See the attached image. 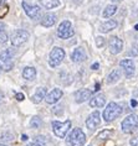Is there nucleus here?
Instances as JSON below:
<instances>
[{"label":"nucleus","mask_w":138,"mask_h":146,"mask_svg":"<svg viewBox=\"0 0 138 146\" xmlns=\"http://www.w3.org/2000/svg\"><path fill=\"white\" fill-rule=\"evenodd\" d=\"M74 35H75V30L72 29V25L68 20H65L59 25V27H57V36L60 38L66 40L72 37Z\"/></svg>","instance_id":"nucleus-5"},{"label":"nucleus","mask_w":138,"mask_h":146,"mask_svg":"<svg viewBox=\"0 0 138 146\" xmlns=\"http://www.w3.org/2000/svg\"><path fill=\"white\" fill-rule=\"evenodd\" d=\"M134 29H136V30H138V25H136V26H134Z\"/></svg>","instance_id":"nucleus-37"},{"label":"nucleus","mask_w":138,"mask_h":146,"mask_svg":"<svg viewBox=\"0 0 138 146\" xmlns=\"http://www.w3.org/2000/svg\"><path fill=\"white\" fill-rule=\"evenodd\" d=\"M108 47H110V52L112 54H118L123 50V41L119 37H116V36H113V37L110 38Z\"/></svg>","instance_id":"nucleus-11"},{"label":"nucleus","mask_w":138,"mask_h":146,"mask_svg":"<svg viewBox=\"0 0 138 146\" xmlns=\"http://www.w3.org/2000/svg\"><path fill=\"white\" fill-rule=\"evenodd\" d=\"M29 37H30V35H29V32L27 31H25V30H16V31H14L13 32V35H11V37H10V41H11V45L13 46H21L23 43H25L29 40Z\"/></svg>","instance_id":"nucleus-7"},{"label":"nucleus","mask_w":138,"mask_h":146,"mask_svg":"<svg viewBox=\"0 0 138 146\" xmlns=\"http://www.w3.org/2000/svg\"><path fill=\"white\" fill-rule=\"evenodd\" d=\"M15 98H16V99L19 100V102H23L25 97H24V94H23V93H16V94H15Z\"/></svg>","instance_id":"nucleus-31"},{"label":"nucleus","mask_w":138,"mask_h":146,"mask_svg":"<svg viewBox=\"0 0 138 146\" xmlns=\"http://www.w3.org/2000/svg\"><path fill=\"white\" fill-rule=\"evenodd\" d=\"M86 58H87V56L85 53V50H83L82 47L75 48L71 53V60H72V62H75V63H82Z\"/></svg>","instance_id":"nucleus-13"},{"label":"nucleus","mask_w":138,"mask_h":146,"mask_svg":"<svg viewBox=\"0 0 138 146\" xmlns=\"http://www.w3.org/2000/svg\"><path fill=\"white\" fill-rule=\"evenodd\" d=\"M71 127V121L67 120L65 123H61V121H52V130H54V134L56 135L57 137L60 139H64L66 136V134L68 133Z\"/></svg>","instance_id":"nucleus-6"},{"label":"nucleus","mask_w":138,"mask_h":146,"mask_svg":"<svg viewBox=\"0 0 138 146\" xmlns=\"http://www.w3.org/2000/svg\"><path fill=\"white\" fill-rule=\"evenodd\" d=\"M56 23V15L52 13H48L41 17V25L44 27H50Z\"/></svg>","instance_id":"nucleus-16"},{"label":"nucleus","mask_w":138,"mask_h":146,"mask_svg":"<svg viewBox=\"0 0 138 146\" xmlns=\"http://www.w3.org/2000/svg\"><path fill=\"white\" fill-rule=\"evenodd\" d=\"M65 58V51L61 47H54L50 52V58H49V64L51 67H57L62 63Z\"/></svg>","instance_id":"nucleus-3"},{"label":"nucleus","mask_w":138,"mask_h":146,"mask_svg":"<svg viewBox=\"0 0 138 146\" xmlns=\"http://www.w3.org/2000/svg\"><path fill=\"white\" fill-rule=\"evenodd\" d=\"M39 1L45 9H55L60 5L59 0H39Z\"/></svg>","instance_id":"nucleus-22"},{"label":"nucleus","mask_w":138,"mask_h":146,"mask_svg":"<svg viewBox=\"0 0 138 146\" xmlns=\"http://www.w3.org/2000/svg\"><path fill=\"white\" fill-rule=\"evenodd\" d=\"M0 98H1V96H0Z\"/></svg>","instance_id":"nucleus-41"},{"label":"nucleus","mask_w":138,"mask_h":146,"mask_svg":"<svg viewBox=\"0 0 138 146\" xmlns=\"http://www.w3.org/2000/svg\"><path fill=\"white\" fill-rule=\"evenodd\" d=\"M0 140H1V141H11L13 140V135H10V134H3Z\"/></svg>","instance_id":"nucleus-29"},{"label":"nucleus","mask_w":138,"mask_h":146,"mask_svg":"<svg viewBox=\"0 0 138 146\" xmlns=\"http://www.w3.org/2000/svg\"><path fill=\"white\" fill-rule=\"evenodd\" d=\"M129 144H131V146H138V133L129 140Z\"/></svg>","instance_id":"nucleus-28"},{"label":"nucleus","mask_w":138,"mask_h":146,"mask_svg":"<svg viewBox=\"0 0 138 146\" xmlns=\"http://www.w3.org/2000/svg\"><path fill=\"white\" fill-rule=\"evenodd\" d=\"M129 56H138V43H133L132 47H131V51L128 52Z\"/></svg>","instance_id":"nucleus-26"},{"label":"nucleus","mask_w":138,"mask_h":146,"mask_svg":"<svg viewBox=\"0 0 138 146\" xmlns=\"http://www.w3.org/2000/svg\"><path fill=\"white\" fill-rule=\"evenodd\" d=\"M21 140H23V141H27L29 140L27 135H23V136H21Z\"/></svg>","instance_id":"nucleus-34"},{"label":"nucleus","mask_w":138,"mask_h":146,"mask_svg":"<svg viewBox=\"0 0 138 146\" xmlns=\"http://www.w3.org/2000/svg\"><path fill=\"white\" fill-rule=\"evenodd\" d=\"M14 50L13 48H8V50H4L0 52V61L6 63V62H11V58L14 56Z\"/></svg>","instance_id":"nucleus-20"},{"label":"nucleus","mask_w":138,"mask_h":146,"mask_svg":"<svg viewBox=\"0 0 138 146\" xmlns=\"http://www.w3.org/2000/svg\"><path fill=\"white\" fill-rule=\"evenodd\" d=\"M9 40L8 31H6V26L4 23H0V43H5Z\"/></svg>","instance_id":"nucleus-23"},{"label":"nucleus","mask_w":138,"mask_h":146,"mask_svg":"<svg viewBox=\"0 0 138 146\" xmlns=\"http://www.w3.org/2000/svg\"><path fill=\"white\" fill-rule=\"evenodd\" d=\"M40 125H41V119H40V116H34L30 121V126L32 129H38Z\"/></svg>","instance_id":"nucleus-25"},{"label":"nucleus","mask_w":138,"mask_h":146,"mask_svg":"<svg viewBox=\"0 0 138 146\" xmlns=\"http://www.w3.org/2000/svg\"><path fill=\"white\" fill-rule=\"evenodd\" d=\"M116 11H117V6L108 5V6H106V9L103 10V17H111L112 15H115Z\"/></svg>","instance_id":"nucleus-24"},{"label":"nucleus","mask_w":138,"mask_h":146,"mask_svg":"<svg viewBox=\"0 0 138 146\" xmlns=\"http://www.w3.org/2000/svg\"><path fill=\"white\" fill-rule=\"evenodd\" d=\"M122 111H123V109H122L121 105L115 103V102H111V103L106 107V109L103 110V113H102L103 120L106 123L113 121L116 118H118V116L122 114Z\"/></svg>","instance_id":"nucleus-1"},{"label":"nucleus","mask_w":138,"mask_h":146,"mask_svg":"<svg viewBox=\"0 0 138 146\" xmlns=\"http://www.w3.org/2000/svg\"><path fill=\"white\" fill-rule=\"evenodd\" d=\"M118 26V23L116 20H107L106 23H103L100 26V31L101 32H110L112 30H115Z\"/></svg>","instance_id":"nucleus-18"},{"label":"nucleus","mask_w":138,"mask_h":146,"mask_svg":"<svg viewBox=\"0 0 138 146\" xmlns=\"http://www.w3.org/2000/svg\"><path fill=\"white\" fill-rule=\"evenodd\" d=\"M46 92H48V89L46 88H44V87H40V88L36 89V92L35 94L32 96V102L36 104H39V103H41V102L45 99V97H46Z\"/></svg>","instance_id":"nucleus-17"},{"label":"nucleus","mask_w":138,"mask_h":146,"mask_svg":"<svg viewBox=\"0 0 138 146\" xmlns=\"http://www.w3.org/2000/svg\"><path fill=\"white\" fill-rule=\"evenodd\" d=\"M61 97H62V90L59 89V88H55V89H52L49 94H46L45 100H46L48 104H55L61 99Z\"/></svg>","instance_id":"nucleus-12"},{"label":"nucleus","mask_w":138,"mask_h":146,"mask_svg":"<svg viewBox=\"0 0 138 146\" xmlns=\"http://www.w3.org/2000/svg\"><path fill=\"white\" fill-rule=\"evenodd\" d=\"M35 142H38V144H40V145L42 146V145L46 144V137L42 136V135H39V136L35 137Z\"/></svg>","instance_id":"nucleus-27"},{"label":"nucleus","mask_w":138,"mask_h":146,"mask_svg":"<svg viewBox=\"0 0 138 146\" xmlns=\"http://www.w3.org/2000/svg\"><path fill=\"white\" fill-rule=\"evenodd\" d=\"M112 1H122V0H112Z\"/></svg>","instance_id":"nucleus-38"},{"label":"nucleus","mask_w":138,"mask_h":146,"mask_svg":"<svg viewBox=\"0 0 138 146\" xmlns=\"http://www.w3.org/2000/svg\"><path fill=\"white\" fill-rule=\"evenodd\" d=\"M100 123H101V114L98 110L92 111L88 115V118L86 119V126L88 127L90 130H95L96 127L100 125Z\"/></svg>","instance_id":"nucleus-9"},{"label":"nucleus","mask_w":138,"mask_h":146,"mask_svg":"<svg viewBox=\"0 0 138 146\" xmlns=\"http://www.w3.org/2000/svg\"><path fill=\"white\" fill-rule=\"evenodd\" d=\"M131 105H132V107H137V102L136 100H131Z\"/></svg>","instance_id":"nucleus-36"},{"label":"nucleus","mask_w":138,"mask_h":146,"mask_svg":"<svg viewBox=\"0 0 138 146\" xmlns=\"http://www.w3.org/2000/svg\"><path fill=\"white\" fill-rule=\"evenodd\" d=\"M105 45V40H103V37H96V46L97 47H102Z\"/></svg>","instance_id":"nucleus-30"},{"label":"nucleus","mask_w":138,"mask_h":146,"mask_svg":"<svg viewBox=\"0 0 138 146\" xmlns=\"http://www.w3.org/2000/svg\"><path fill=\"white\" fill-rule=\"evenodd\" d=\"M119 66L122 67L123 72H125V76L127 78H131L134 76V72H136V66H134L133 60H122L119 62Z\"/></svg>","instance_id":"nucleus-10"},{"label":"nucleus","mask_w":138,"mask_h":146,"mask_svg":"<svg viewBox=\"0 0 138 146\" xmlns=\"http://www.w3.org/2000/svg\"><path fill=\"white\" fill-rule=\"evenodd\" d=\"M121 78V69H113L107 77V84H113Z\"/></svg>","instance_id":"nucleus-21"},{"label":"nucleus","mask_w":138,"mask_h":146,"mask_svg":"<svg viewBox=\"0 0 138 146\" xmlns=\"http://www.w3.org/2000/svg\"><path fill=\"white\" fill-rule=\"evenodd\" d=\"M122 131L125 134H132L138 129V115L136 114H131L128 116H126V119L121 124Z\"/></svg>","instance_id":"nucleus-2"},{"label":"nucleus","mask_w":138,"mask_h":146,"mask_svg":"<svg viewBox=\"0 0 138 146\" xmlns=\"http://www.w3.org/2000/svg\"><path fill=\"white\" fill-rule=\"evenodd\" d=\"M91 96H92V92L90 89H78L75 93V100L76 103H83L87 99H90Z\"/></svg>","instance_id":"nucleus-14"},{"label":"nucleus","mask_w":138,"mask_h":146,"mask_svg":"<svg viewBox=\"0 0 138 146\" xmlns=\"http://www.w3.org/2000/svg\"><path fill=\"white\" fill-rule=\"evenodd\" d=\"M98 68H100V63H97V62L91 66V69H93V71H96V69H98Z\"/></svg>","instance_id":"nucleus-33"},{"label":"nucleus","mask_w":138,"mask_h":146,"mask_svg":"<svg viewBox=\"0 0 138 146\" xmlns=\"http://www.w3.org/2000/svg\"><path fill=\"white\" fill-rule=\"evenodd\" d=\"M105 103H106V97H105V94H102V93L96 94L95 97H92L90 99V105L92 108H102Z\"/></svg>","instance_id":"nucleus-15"},{"label":"nucleus","mask_w":138,"mask_h":146,"mask_svg":"<svg viewBox=\"0 0 138 146\" xmlns=\"http://www.w3.org/2000/svg\"><path fill=\"white\" fill-rule=\"evenodd\" d=\"M108 134H111V131H106V130H105V131H102V133L98 135V139H102L103 136H106V137H107V135H108Z\"/></svg>","instance_id":"nucleus-32"},{"label":"nucleus","mask_w":138,"mask_h":146,"mask_svg":"<svg viewBox=\"0 0 138 146\" xmlns=\"http://www.w3.org/2000/svg\"><path fill=\"white\" fill-rule=\"evenodd\" d=\"M26 146H41V145L38 144V142H31V144H29V145H26Z\"/></svg>","instance_id":"nucleus-35"},{"label":"nucleus","mask_w":138,"mask_h":146,"mask_svg":"<svg viewBox=\"0 0 138 146\" xmlns=\"http://www.w3.org/2000/svg\"><path fill=\"white\" fill-rule=\"evenodd\" d=\"M0 146H8V145H4V144H0Z\"/></svg>","instance_id":"nucleus-39"},{"label":"nucleus","mask_w":138,"mask_h":146,"mask_svg":"<svg viewBox=\"0 0 138 146\" xmlns=\"http://www.w3.org/2000/svg\"><path fill=\"white\" fill-rule=\"evenodd\" d=\"M36 69L34 67H25L23 69V77L26 79V81H34L36 78Z\"/></svg>","instance_id":"nucleus-19"},{"label":"nucleus","mask_w":138,"mask_h":146,"mask_svg":"<svg viewBox=\"0 0 138 146\" xmlns=\"http://www.w3.org/2000/svg\"><path fill=\"white\" fill-rule=\"evenodd\" d=\"M23 9L25 14L30 17L31 20H40L41 19V9L36 5H31L26 1H23Z\"/></svg>","instance_id":"nucleus-8"},{"label":"nucleus","mask_w":138,"mask_h":146,"mask_svg":"<svg viewBox=\"0 0 138 146\" xmlns=\"http://www.w3.org/2000/svg\"><path fill=\"white\" fill-rule=\"evenodd\" d=\"M1 69H3V67H1V64H0V72H1Z\"/></svg>","instance_id":"nucleus-40"},{"label":"nucleus","mask_w":138,"mask_h":146,"mask_svg":"<svg viewBox=\"0 0 138 146\" xmlns=\"http://www.w3.org/2000/svg\"><path fill=\"white\" fill-rule=\"evenodd\" d=\"M67 140L71 146H83L86 141V135L80 127H76V129L72 130V133L70 134Z\"/></svg>","instance_id":"nucleus-4"}]
</instances>
